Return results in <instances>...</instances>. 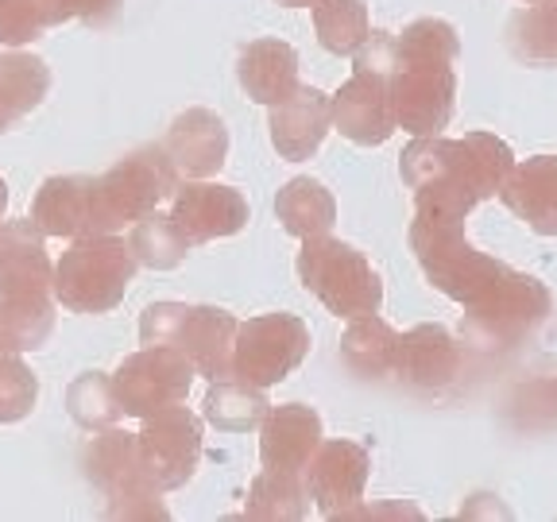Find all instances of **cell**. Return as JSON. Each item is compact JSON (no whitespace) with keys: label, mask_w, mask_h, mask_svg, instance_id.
<instances>
[{"label":"cell","mask_w":557,"mask_h":522,"mask_svg":"<svg viewBox=\"0 0 557 522\" xmlns=\"http://www.w3.org/2000/svg\"><path fill=\"white\" fill-rule=\"evenodd\" d=\"M395 47H399V39H395L392 32H372L364 39V47L352 54V62H357V70H387V74H392Z\"/></svg>","instance_id":"obj_38"},{"label":"cell","mask_w":557,"mask_h":522,"mask_svg":"<svg viewBox=\"0 0 557 522\" xmlns=\"http://www.w3.org/2000/svg\"><path fill=\"white\" fill-rule=\"evenodd\" d=\"M86 476L109 499V519H166V507L159 499L156 480L144 469L139 437L124 430H101L86 445Z\"/></svg>","instance_id":"obj_8"},{"label":"cell","mask_w":557,"mask_h":522,"mask_svg":"<svg viewBox=\"0 0 557 522\" xmlns=\"http://www.w3.org/2000/svg\"><path fill=\"white\" fill-rule=\"evenodd\" d=\"M461 372V348L445 325H414L399 337L395 380L414 391H445Z\"/></svg>","instance_id":"obj_20"},{"label":"cell","mask_w":557,"mask_h":522,"mask_svg":"<svg viewBox=\"0 0 557 522\" xmlns=\"http://www.w3.org/2000/svg\"><path fill=\"white\" fill-rule=\"evenodd\" d=\"M457 54L461 39L445 20H414L399 35L392 66V109L399 128L414 136H442L457 97Z\"/></svg>","instance_id":"obj_3"},{"label":"cell","mask_w":557,"mask_h":522,"mask_svg":"<svg viewBox=\"0 0 557 522\" xmlns=\"http://www.w3.org/2000/svg\"><path fill=\"white\" fill-rule=\"evenodd\" d=\"M54 263L32 217L0 225V345L35 352L54 333Z\"/></svg>","instance_id":"obj_2"},{"label":"cell","mask_w":557,"mask_h":522,"mask_svg":"<svg viewBox=\"0 0 557 522\" xmlns=\"http://www.w3.org/2000/svg\"><path fill=\"white\" fill-rule=\"evenodd\" d=\"M128 244H132V252H136V260L151 271H174L194 248L186 228L174 221V213H159V209L132 225Z\"/></svg>","instance_id":"obj_28"},{"label":"cell","mask_w":557,"mask_h":522,"mask_svg":"<svg viewBox=\"0 0 557 522\" xmlns=\"http://www.w3.org/2000/svg\"><path fill=\"white\" fill-rule=\"evenodd\" d=\"M97 190H101L104 221L116 233V228L136 225L148 213H156L178 190V171H174L166 148H136L97 178Z\"/></svg>","instance_id":"obj_10"},{"label":"cell","mask_w":557,"mask_h":522,"mask_svg":"<svg viewBox=\"0 0 557 522\" xmlns=\"http://www.w3.org/2000/svg\"><path fill=\"white\" fill-rule=\"evenodd\" d=\"M4 209H9V183L0 178V217H4Z\"/></svg>","instance_id":"obj_40"},{"label":"cell","mask_w":557,"mask_h":522,"mask_svg":"<svg viewBox=\"0 0 557 522\" xmlns=\"http://www.w3.org/2000/svg\"><path fill=\"white\" fill-rule=\"evenodd\" d=\"M333 128L360 148H380L392 139V74L387 70H352V78L333 97Z\"/></svg>","instance_id":"obj_15"},{"label":"cell","mask_w":557,"mask_h":522,"mask_svg":"<svg viewBox=\"0 0 557 522\" xmlns=\"http://www.w3.org/2000/svg\"><path fill=\"white\" fill-rule=\"evenodd\" d=\"M244 94L260 104H283L298 89V51L283 39H252L236 59Z\"/></svg>","instance_id":"obj_23"},{"label":"cell","mask_w":557,"mask_h":522,"mask_svg":"<svg viewBox=\"0 0 557 522\" xmlns=\"http://www.w3.org/2000/svg\"><path fill=\"white\" fill-rule=\"evenodd\" d=\"M136 437L144 469L156 480L159 492L190 484L201 461V418L194 410H186L183 402L159 410V414L144 418V430Z\"/></svg>","instance_id":"obj_12"},{"label":"cell","mask_w":557,"mask_h":522,"mask_svg":"<svg viewBox=\"0 0 557 522\" xmlns=\"http://www.w3.org/2000/svg\"><path fill=\"white\" fill-rule=\"evenodd\" d=\"M271 144H275L278 159L302 163L313 151L322 148L325 136L333 128V97L322 89L298 86L283 104H271Z\"/></svg>","instance_id":"obj_17"},{"label":"cell","mask_w":557,"mask_h":522,"mask_svg":"<svg viewBox=\"0 0 557 522\" xmlns=\"http://www.w3.org/2000/svg\"><path fill=\"white\" fill-rule=\"evenodd\" d=\"M66 410L82 430H89V434H101V430L116 426V422L128 414L121 402V391H116L113 375H104V372H86L70 383Z\"/></svg>","instance_id":"obj_29"},{"label":"cell","mask_w":557,"mask_h":522,"mask_svg":"<svg viewBox=\"0 0 557 522\" xmlns=\"http://www.w3.org/2000/svg\"><path fill=\"white\" fill-rule=\"evenodd\" d=\"M32 221L47 236H66V240L113 233L109 221H104L97 178H86V174H54V178H47L35 190Z\"/></svg>","instance_id":"obj_13"},{"label":"cell","mask_w":557,"mask_h":522,"mask_svg":"<svg viewBox=\"0 0 557 522\" xmlns=\"http://www.w3.org/2000/svg\"><path fill=\"white\" fill-rule=\"evenodd\" d=\"M410 248H414L430 283L461 306H469L472 298L484 295L507 271V263L472 248L469 236H465V221L414 217V225H410Z\"/></svg>","instance_id":"obj_7"},{"label":"cell","mask_w":557,"mask_h":522,"mask_svg":"<svg viewBox=\"0 0 557 522\" xmlns=\"http://www.w3.org/2000/svg\"><path fill=\"white\" fill-rule=\"evenodd\" d=\"M47 89H51V66L39 54H0V104L16 121L44 104Z\"/></svg>","instance_id":"obj_31"},{"label":"cell","mask_w":557,"mask_h":522,"mask_svg":"<svg viewBox=\"0 0 557 522\" xmlns=\"http://www.w3.org/2000/svg\"><path fill=\"white\" fill-rule=\"evenodd\" d=\"M499 201L519 221H527L534 233L557 236V156L515 163L504 190H499Z\"/></svg>","instance_id":"obj_22"},{"label":"cell","mask_w":557,"mask_h":522,"mask_svg":"<svg viewBox=\"0 0 557 522\" xmlns=\"http://www.w3.org/2000/svg\"><path fill=\"white\" fill-rule=\"evenodd\" d=\"M12 124H16V116H12L9 109H4V104H0V136H4V132H9Z\"/></svg>","instance_id":"obj_39"},{"label":"cell","mask_w":557,"mask_h":522,"mask_svg":"<svg viewBox=\"0 0 557 522\" xmlns=\"http://www.w3.org/2000/svg\"><path fill=\"white\" fill-rule=\"evenodd\" d=\"M54 12H59V24H66V20H86V24L101 27L109 24V20L116 16V9H121V0H51Z\"/></svg>","instance_id":"obj_37"},{"label":"cell","mask_w":557,"mask_h":522,"mask_svg":"<svg viewBox=\"0 0 557 522\" xmlns=\"http://www.w3.org/2000/svg\"><path fill=\"white\" fill-rule=\"evenodd\" d=\"M136 252L116 233L82 236L54 263V298L70 313H109L136 278Z\"/></svg>","instance_id":"obj_4"},{"label":"cell","mask_w":557,"mask_h":522,"mask_svg":"<svg viewBox=\"0 0 557 522\" xmlns=\"http://www.w3.org/2000/svg\"><path fill=\"white\" fill-rule=\"evenodd\" d=\"M511 407L519 426H549V422H557V372H546L542 380L519 387Z\"/></svg>","instance_id":"obj_35"},{"label":"cell","mask_w":557,"mask_h":522,"mask_svg":"<svg viewBox=\"0 0 557 522\" xmlns=\"http://www.w3.org/2000/svg\"><path fill=\"white\" fill-rule=\"evenodd\" d=\"M275 217L298 240L330 236L333 221H337V201H333V194L318 178H290L275 194Z\"/></svg>","instance_id":"obj_25"},{"label":"cell","mask_w":557,"mask_h":522,"mask_svg":"<svg viewBox=\"0 0 557 522\" xmlns=\"http://www.w3.org/2000/svg\"><path fill=\"white\" fill-rule=\"evenodd\" d=\"M549 313V290L534 275L507 268L480 298L465 306L461 337L484 352H507L531 337Z\"/></svg>","instance_id":"obj_6"},{"label":"cell","mask_w":557,"mask_h":522,"mask_svg":"<svg viewBox=\"0 0 557 522\" xmlns=\"http://www.w3.org/2000/svg\"><path fill=\"white\" fill-rule=\"evenodd\" d=\"M399 171L414 190L418 217L465 221L480 198L504 190L515 156L504 139L487 132H469L465 139L422 136L403 151Z\"/></svg>","instance_id":"obj_1"},{"label":"cell","mask_w":557,"mask_h":522,"mask_svg":"<svg viewBox=\"0 0 557 522\" xmlns=\"http://www.w3.org/2000/svg\"><path fill=\"white\" fill-rule=\"evenodd\" d=\"M190 318V306L186 302H156L144 310L139 318V340L144 345H166L174 348L183 337V325Z\"/></svg>","instance_id":"obj_36"},{"label":"cell","mask_w":557,"mask_h":522,"mask_svg":"<svg viewBox=\"0 0 557 522\" xmlns=\"http://www.w3.org/2000/svg\"><path fill=\"white\" fill-rule=\"evenodd\" d=\"M278 4H287V9H310V4H318V0H278Z\"/></svg>","instance_id":"obj_41"},{"label":"cell","mask_w":557,"mask_h":522,"mask_svg":"<svg viewBox=\"0 0 557 522\" xmlns=\"http://www.w3.org/2000/svg\"><path fill=\"white\" fill-rule=\"evenodd\" d=\"M399 337L392 325L368 313V318H352V325L341 337V357L364 380H387L395 375V357H399Z\"/></svg>","instance_id":"obj_24"},{"label":"cell","mask_w":557,"mask_h":522,"mask_svg":"<svg viewBox=\"0 0 557 522\" xmlns=\"http://www.w3.org/2000/svg\"><path fill=\"white\" fill-rule=\"evenodd\" d=\"M507 47L515 59L534 66H557V0H534L507 24Z\"/></svg>","instance_id":"obj_30"},{"label":"cell","mask_w":557,"mask_h":522,"mask_svg":"<svg viewBox=\"0 0 557 522\" xmlns=\"http://www.w3.org/2000/svg\"><path fill=\"white\" fill-rule=\"evenodd\" d=\"M47 27H59L51 0H0V47H24Z\"/></svg>","instance_id":"obj_34"},{"label":"cell","mask_w":557,"mask_h":522,"mask_svg":"<svg viewBox=\"0 0 557 522\" xmlns=\"http://www.w3.org/2000/svg\"><path fill=\"white\" fill-rule=\"evenodd\" d=\"M194 375H198V368L190 364L186 352L166 345H144L139 352L121 360V368L113 372V383L128 414L151 418L159 410L186 402Z\"/></svg>","instance_id":"obj_11"},{"label":"cell","mask_w":557,"mask_h":522,"mask_svg":"<svg viewBox=\"0 0 557 522\" xmlns=\"http://www.w3.org/2000/svg\"><path fill=\"white\" fill-rule=\"evenodd\" d=\"M298 278L310 295L322 298V306L337 318H368L380 313L383 283L364 252L333 236H310L298 252Z\"/></svg>","instance_id":"obj_5"},{"label":"cell","mask_w":557,"mask_h":522,"mask_svg":"<svg viewBox=\"0 0 557 522\" xmlns=\"http://www.w3.org/2000/svg\"><path fill=\"white\" fill-rule=\"evenodd\" d=\"M236 322L228 310L218 306H190V318L183 325V337H178V352L190 357V364L198 368V375L213 380H228L233 375V352H236Z\"/></svg>","instance_id":"obj_21"},{"label":"cell","mask_w":557,"mask_h":522,"mask_svg":"<svg viewBox=\"0 0 557 522\" xmlns=\"http://www.w3.org/2000/svg\"><path fill=\"white\" fill-rule=\"evenodd\" d=\"M163 148L178 178H209L225 166L228 128L213 109H186V113L174 116Z\"/></svg>","instance_id":"obj_18"},{"label":"cell","mask_w":557,"mask_h":522,"mask_svg":"<svg viewBox=\"0 0 557 522\" xmlns=\"http://www.w3.org/2000/svg\"><path fill=\"white\" fill-rule=\"evenodd\" d=\"M310 357V325L298 313H260L240 322L233 352V375L252 387L283 383Z\"/></svg>","instance_id":"obj_9"},{"label":"cell","mask_w":557,"mask_h":522,"mask_svg":"<svg viewBox=\"0 0 557 522\" xmlns=\"http://www.w3.org/2000/svg\"><path fill=\"white\" fill-rule=\"evenodd\" d=\"M368 469H372V457H368L364 445L345 442V437L322 442L318 452L310 457V464L302 469V480H306V487H310L313 507H318L325 519L348 514L360 499H364Z\"/></svg>","instance_id":"obj_14"},{"label":"cell","mask_w":557,"mask_h":522,"mask_svg":"<svg viewBox=\"0 0 557 522\" xmlns=\"http://www.w3.org/2000/svg\"><path fill=\"white\" fill-rule=\"evenodd\" d=\"M174 221L186 228L194 244L221 240L233 236L248 225V198L236 186L221 183H194L186 178V186L174 190Z\"/></svg>","instance_id":"obj_16"},{"label":"cell","mask_w":557,"mask_h":522,"mask_svg":"<svg viewBox=\"0 0 557 522\" xmlns=\"http://www.w3.org/2000/svg\"><path fill=\"white\" fill-rule=\"evenodd\" d=\"M39 402V380L35 372L16 357V352H0V426L24 422Z\"/></svg>","instance_id":"obj_33"},{"label":"cell","mask_w":557,"mask_h":522,"mask_svg":"<svg viewBox=\"0 0 557 522\" xmlns=\"http://www.w3.org/2000/svg\"><path fill=\"white\" fill-rule=\"evenodd\" d=\"M531 4H534V0H531Z\"/></svg>","instance_id":"obj_42"},{"label":"cell","mask_w":557,"mask_h":522,"mask_svg":"<svg viewBox=\"0 0 557 522\" xmlns=\"http://www.w3.org/2000/svg\"><path fill=\"white\" fill-rule=\"evenodd\" d=\"M306 511H310V487H306L302 472H260L248 487V504H244L248 519L268 522H295L306 519Z\"/></svg>","instance_id":"obj_27"},{"label":"cell","mask_w":557,"mask_h":522,"mask_svg":"<svg viewBox=\"0 0 557 522\" xmlns=\"http://www.w3.org/2000/svg\"><path fill=\"white\" fill-rule=\"evenodd\" d=\"M313 32L330 54H357L372 35L364 0H318L313 4Z\"/></svg>","instance_id":"obj_32"},{"label":"cell","mask_w":557,"mask_h":522,"mask_svg":"<svg viewBox=\"0 0 557 522\" xmlns=\"http://www.w3.org/2000/svg\"><path fill=\"white\" fill-rule=\"evenodd\" d=\"M201 407H206L209 426L225 430V434H248V430L263 426L271 402L263 399V387H252V383L228 375V380H213Z\"/></svg>","instance_id":"obj_26"},{"label":"cell","mask_w":557,"mask_h":522,"mask_svg":"<svg viewBox=\"0 0 557 522\" xmlns=\"http://www.w3.org/2000/svg\"><path fill=\"white\" fill-rule=\"evenodd\" d=\"M322 445V418L306 402L271 407L260 426V461L275 472H302Z\"/></svg>","instance_id":"obj_19"}]
</instances>
